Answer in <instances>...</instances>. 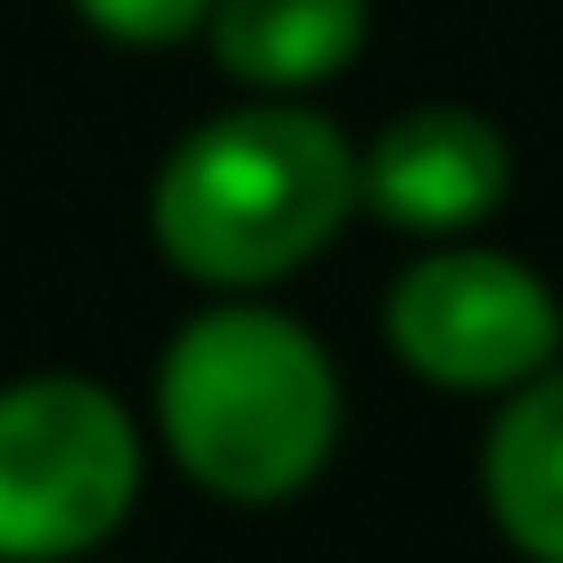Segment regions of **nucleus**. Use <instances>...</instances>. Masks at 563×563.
Masks as SVG:
<instances>
[{"label": "nucleus", "instance_id": "obj_1", "mask_svg": "<svg viewBox=\"0 0 563 563\" xmlns=\"http://www.w3.org/2000/svg\"><path fill=\"white\" fill-rule=\"evenodd\" d=\"M356 208V150L307 100L216 108L150 175V241L208 299H265L307 274Z\"/></svg>", "mask_w": 563, "mask_h": 563}, {"label": "nucleus", "instance_id": "obj_2", "mask_svg": "<svg viewBox=\"0 0 563 563\" xmlns=\"http://www.w3.org/2000/svg\"><path fill=\"white\" fill-rule=\"evenodd\" d=\"M150 422L199 497L290 506L332 464L349 389H340L332 349L299 316L265 299H208L158 349Z\"/></svg>", "mask_w": 563, "mask_h": 563}, {"label": "nucleus", "instance_id": "obj_3", "mask_svg": "<svg viewBox=\"0 0 563 563\" xmlns=\"http://www.w3.org/2000/svg\"><path fill=\"white\" fill-rule=\"evenodd\" d=\"M141 497V422L91 373L0 382V563H84Z\"/></svg>", "mask_w": 563, "mask_h": 563}, {"label": "nucleus", "instance_id": "obj_4", "mask_svg": "<svg viewBox=\"0 0 563 563\" xmlns=\"http://www.w3.org/2000/svg\"><path fill=\"white\" fill-rule=\"evenodd\" d=\"M382 340L440 398H506L563 365V299L514 249L431 241L389 282Z\"/></svg>", "mask_w": 563, "mask_h": 563}, {"label": "nucleus", "instance_id": "obj_5", "mask_svg": "<svg viewBox=\"0 0 563 563\" xmlns=\"http://www.w3.org/2000/svg\"><path fill=\"white\" fill-rule=\"evenodd\" d=\"M506 191H514V141L497 133V117L456 100L406 108L356 150V199L389 232H415V241H473L506 208Z\"/></svg>", "mask_w": 563, "mask_h": 563}, {"label": "nucleus", "instance_id": "obj_6", "mask_svg": "<svg viewBox=\"0 0 563 563\" xmlns=\"http://www.w3.org/2000/svg\"><path fill=\"white\" fill-rule=\"evenodd\" d=\"M373 0H216L208 9V58L249 100H299L365 58Z\"/></svg>", "mask_w": 563, "mask_h": 563}, {"label": "nucleus", "instance_id": "obj_7", "mask_svg": "<svg viewBox=\"0 0 563 563\" xmlns=\"http://www.w3.org/2000/svg\"><path fill=\"white\" fill-rule=\"evenodd\" d=\"M481 506L522 563H563V365L497 398L481 431Z\"/></svg>", "mask_w": 563, "mask_h": 563}, {"label": "nucleus", "instance_id": "obj_8", "mask_svg": "<svg viewBox=\"0 0 563 563\" xmlns=\"http://www.w3.org/2000/svg\"><path fill=\"white\" fill-rule=\"evenodd\" d=\"M67 9L117 51H175V42L208 34L216 0H67Z\"/></svg>", "mask_w": 563, "mask_h": 563}]
</instances>
